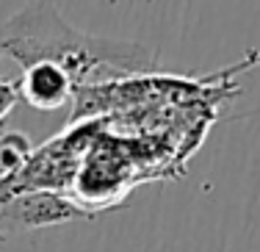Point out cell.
I'll list each match as a JSON object with an SVG mask.
<instances>
[{
    "label": "cell",
    "instance_id": "obj_1",
    "mask_svg": "<svg viewBox=\"0 0 260 252\" xmlns=\"http://www.w3.org/2000/svg\"><path fill=\"white\" fill-rule=\"evenodd\" d=\"M0 56L30 64H55L72 78L78 91L100 72L139 75L155 70V56L136 42L105 39L72 28L55 0H25L14 17L0 22Z\"/></svg>",
    "mask_w": 260,
    "mask_h": 252
},
{
    "label": "cell",
    "instance_id": "obj_4",
    "mask_svg": "<svg viewBox=\"0 0 260 252\" xmlns=\"http://www.w3.org/2000/svg\"><path fill=\"white\" fill-rule=\"evenodd\" d=\"M17 103H20V86H17V81L0 78V125L6 122V116L14 111Z\"/></svg>",
    "mask_w": 260,
    "mask_h": 252
},
{
    "label": "cell",
    "instance_id": "obj_3",
    "mask_svg": "<svg viewBox=\"0 0 260 252\" xmlns=\"http://www.w3.org/2000/svg\"><path fill=\"white\" fill-rule=\"evenodd\" d=\"M34 158V144L25 133L9 131L0 136V183L14 180Z\"/></svg>",
    "mask_w": 260,
    "mask_h": 252
},
{
    "label": "cell",
    "instance_id": "obj_2",
    "mask_svg": "<svg viewBox=\"0 0 260 252\" xmlns=\"http://www.w3.org/2000/svg\"><path fill=\"white\" fill-rule=\"evenodd\" d=\"M20 100H25L36 111H55L78 94V86L55 64H30L17 78Z\"/></svg>",
    "mask_w": 260,
    "mask_h": 252
}]
</instances>
